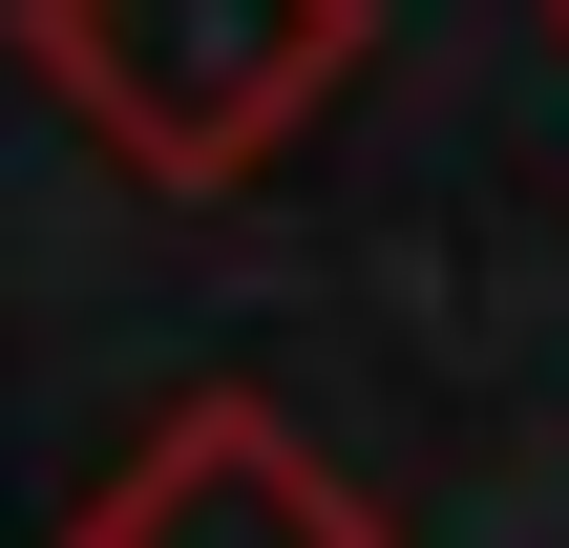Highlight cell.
I'll return each instance as SVG.
<instances>
[{
	"label": "cell",
	"instance_id": "cell-2",
	"mask_svg": "<svg viewBox=\"0 0 569 548\" xmlns=\"http://www.w3.org/2000/svg\"><path fill=\"white\" fill-rule=\"evenodd\" d=\"M63 548H401L253 380H211V401H169L84 507H63Z\"/></svg>",
	"mask_w": 569,
	"mask_h": 548
},
{
	"label": "cell",
	"instance_id": "cell-3",
	"mask_svg": "<svg viewBox=\"0 0 569 548\" xmlns=\"http://www.w3.org/2000/svg\"><path fill=\"white\" fill-rule=\"evenodd\" d=\"M549 42H569V0H549Z\"/></svg>",
	"mask_w": 569,
	"mask_h": 548
},
{
	"label": "cell",
	"instance_id": "cell-1",
	"mask_svg": "<svg viewBox=\"0 0 569 548\" xmlns=\"http://www.w3.org/2000/svg\"><path fill=\"white\" fill-rule=\"evenodd\" d=\"M359 42H380V0H21V63L148 190H253L359 84Z\"/></svg>",
	"mask_w": 569,
	"mask_h": 548
}]
</instances>
